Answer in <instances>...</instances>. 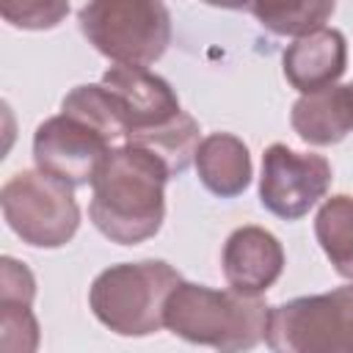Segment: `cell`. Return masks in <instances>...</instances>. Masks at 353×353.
I'll return each instance as SVG.
<instances>
[{
	"instance_id": "obj_6",
	"label": "cell",
	"mask_w": 353,
	"mask_h": 353,
	"mask_svg": "<svg viewBox=\"0 0 353 353\" xmlns=\"http://www.w3.org/2000/svg\"><path fill=\"white\" fill-rule=\"evenodd\" d=\"M265 345L276 353H353V281L270 306Z\"/></svg>"
},
{
	"instance_id": "obj_8",
	"label": "cell",
	"mask_w": 353,
	"mask_h": 353,
	"mask_svg": "<svg viewBox=\"0 0 353 353\" xmlns=\"http://www.w3.org/2000/svg\"><path fill=\"white\" fill-rule=\"evenodd\" d=\"M110 149L116 146L99 130L63 110L44 119L33 132L36 168L69 182L72 188L91 185Z\"/></svg>"
},
{
	"instance_id": "obj_14",
	"label": "cell",
	"mask_w": 353,
	"mask_h": 353,
	"mask_svg": "<svg viewBox=\"0 0 353 353\" xmlns=\"http://www.w3.org/2000/svg\"><path fill=\"white\" fill-rule=\"evenodd\" d=\"M248 11L265 30L298 39L325 28L336 11V0H248Z\"/></svg>"
},
{
	"instance_id": "obj_5",
	"label": "cell",
	"mask_w": 353,
	"mask_h": 353,
	"mask_svg": "<svg viewBox=\"0 0 353 353\" xmlns=\"http://www.w3.org/2000/svg\"><path fill=\"white\" fill-rule=\"evenodd\" d=\"M8 229L33 248H61L80 226L74 188L41 168L17 171L0 190Z\"/></svg>"
},
{
	"instance_id": "obj_18",
	"label": "cell",
	"mask_w": 353,
	"mask_h": 353,
	"mask_svg": "<svg viewBox=\"0 0 353 353\" xmlns=\"http://www.w3.org/2000/svg\"><path fill=\"white\" fill-rule=\"evenodd\" d=\"M69 14V0H0V17L19 30H52Z\"/></svg>"
},
{
	"instance_id": "obj_19",
	"label": "cell",
	"mask_w": 353,
	"mask_h": 353,
	"mask_svg": "<svg viewBox=\"0 0 353 353\" xmlns=\"http://www.w3.org/2000/svg\"><path fill=\"white\" fill-rule=\"evenodd\" d=\"M0 345L8 353H30L39 347V323L30 312V303L0 301Z\"/></svg>"
},
{
	"instance_id": "obj_20",
	"label": "cell",
	"mask_w": 353,
	"mask_h": 353,
	"mask_svg": "<svg viewBox=\"0 0 353 353\" xmlns=\"http://www.w3.org/2000/svg\"><path fill=\"white\" fill-rule=\"evenodd\" d=\"M36 298V279L33 273L11 259L3 256L0 259V301H14V303H33Z\"/></svg>"
},
{
	"instance_id": "obj_10",
	"label": "cell",
	"mask_w": 353,
	"mask_h": 353,
	"mask_svg": "<svg viewBox=\"0 0 353 353\" xmlns=\"http://www.w3.org/2000/svg\"><path fill=\"white\" fill-rule=\"evenodd\" d=\"M284 248L279 237L262 226H240L234 229L221 254L223 279L232 290L243 295H262L268 292L284 273Z\"/></svg>"
},
{
	"instance_id": "obj_21",
	"label": "cell",
	"mask_w": 353,
	"mask_h": 353,
	"mask_svg": "<svg viewBox=\"0 0 353 353\" xmlns=\"http://www.w3.org/2000/svg\"><path fill=\"white\" fill-rule=\"evenodd\" d=\"M204 3L215 8H248V0H204Z\"/></svg>"
},
{
	"instance_id": "obj_15",
	"label": "cell",
	"mask_w": 353,
	"mask_h": 353,
	"mask_svg": "<svg viewBox=\"0 0 353 353\" xmlns=\"http://www.w3.org/2000/svg\"><path fill=\"white\" fill-rule=\"evenodd\" d=\"M314 237L334 270L353 281V196L339 193L320 204L314 215Z\"/></svg>"
},
{
	"instance_id": "obj_1",
	"label": "cell",
	"mask_w": 353,
	"mask_h": 353,
	"mask_svg": "<svg viewBox=\"0 0 353 353\" xmlns=\"http://www.w3.org/2000/svg\"><path fill=\"white\" fill-rule=\"evenodd\" d=\"M171 171L163 157L138 143L110 149L91 182V223L119 245L154 237L165 218V182Z\"/></svg>"
},
{
	"instance_id": "obj_2",
	"label": "cell",
	"mask_w": 353,
	"mask_h": 353,
	"mask_svg": "<svg viewBox=\"0 0 353 353\" xmlns=\"http://www.w3.org/2000/svg\"><path fill=\"white\" fill-rule=\"evenodd\" d=\"M268 317L270 306L259 295L179 281L165 301L163 325L185 342L232 353L265 342Z\"/></svg>"
},
{
	"instance_id": "obj_12",
	"label": "cell",
	"mask_w": 353,
	"mask_h": 353,
	"mask_svg": "<svg viewBox=\"0 0 353 353\" xmlns=\"http://www.w3.org/2000/svg\"><path fill=\"white\" fill-rule=\"evenodd\" d=\"M290 124L309 146H331L353 132V80L301 94L292 105Z\"/></svg>"
},
{
	"instance_id": "obj_13",
	"label": "cell",
	"mask_w": 353,
	"mask_h": 353,
	"mask_svg": "<svg viewBox=\"0 0 353 353\" xmlns=\"http://www.w3.org/2000/svg\"><path fill=\"white\" fill-rule=\"evenodd\" d=\"M193 165L201 185L218 199L240 196L254 174L248 146L232 132H210L207 138H201Z\"/></svg>"
},
{
	"instance_id": "obj_16",
	"label": "cell",
	"mask_w": 353,
	"mask_h": 353,
	"mask_svg": "<svg viewBox=\"0 0 353 353\" xmlns=\"http://www.w3.org/2000/svg\"><path fill=\"white\" fill-rule=\"evenodd\" d=\"M61 110L69 116H77L85 124H91L94 130H99L113 146H121L130 138V127H127V119L121 113V105L105 83L74 85L63 97Z\"/></svg>"
},
{
	"instance_id": "obj_7",
	"label": "cell",
	"mask_w": 353,
	"mask_h": 353,
	"mask_svg": "<svg viewBox=\"0 0 353 353\" xmlns=\"http://www.w3.org/2000/svg\"><path fill=\"white\" fill-rule=\"evenodd\" d=\"M331 188V163L323 154H303L287 143H270L262 154L259 201L281 221L303 218Z\"/></svg>"
},
{
	"instance_id": "obj_17",
	"label": "cell",
	"mask_w": 353,
	"mask_h": 353,
	"mask_svg": "<svg viewBox=\"0 0 353 353\" xmlns=\"http://www.w3.org/2000/svg\"><path fill=\"white\" fill-rule=\"evenodd\" d=\"M127 143H138V146L152 149L157 157L165 160L171 176H176L196 157V149H199V124H196V119L190 113L182 110L174 121H168V124H163L157 130H149L143 135H135Z\"/></svg>"
},
{
	"instance_id": "obj_4",
	"label": "cell",
	"mask_w": 353,
	"mask_h": 353,
	"mask_svg": "<svg viewBox=\"0 0 353 353\" xmlns=\"http://www.w3.org/2000/svg\"><path fill=\"white\" fill-rule=\"evenodd\" d=\"M88 44L113 63L152 66L171 44L163 0H88L77 14Z\"/></svg>"
},
{
	"instance_id": "obj_11",
	"label": "cell",
	"mask_w": 353,
	"mask_h": 353,
	"mask_svg": "<svg viewBox=\"0 0 353 353\" xmlns=\"http://www.w3.org/2000/svg\"><path fill=\"white\" fill-rule=\"evenodd\" d=\"M287 83L301 91L312 94L325 85H334L347 66V41L336 28H317L306 36H298L287 44L281 55Z\"/></svg>"
},
{
	"instance_id": "obj_3",
	"label": "cell",
	"mask_w": 353,
	"mask_h": 353,
	"mask_svg": "<svg viewBox=\"0 0 353 353\" xmlns=\"http://www.w3.org/2000/svg\"><path fill=\"white\" fill-rule=\"evenodd\" d=\"M179 281V270L163 259L110 265L91 281L88 306L113 334L149 336L163 328L165 301Z\"/></svg>"
},
{
	"instance_id": "obj_9",
	"label": "cell",
	"mask_w": 353,
	"mask_h": 353,
	"mask_svg": "<svg viewBox=\"0 0 353 353\" xmlns=\"http://www.w3.org/2000/svg\"><path fill=\"white\" fill-rule=\"evenodd\" d=\"M102 83L110 88V94L119 99L121 113L130 127V138L143 135L149 130H157L168 121H174L182 108L171 88V83L146 66H130L116 63L102 74Z\"/></svg>"
}]
</instances>
